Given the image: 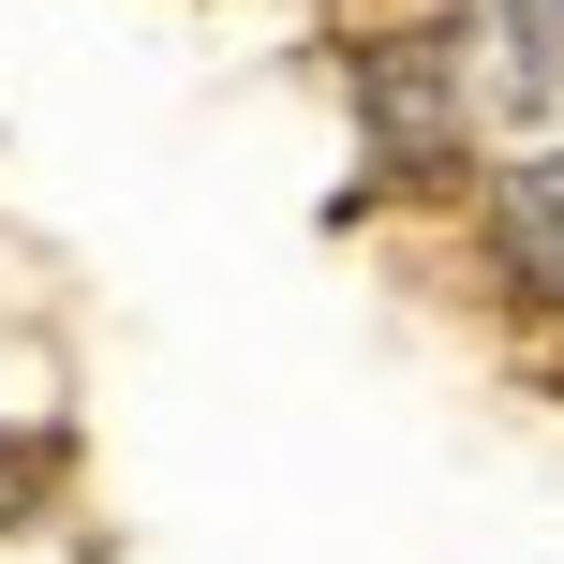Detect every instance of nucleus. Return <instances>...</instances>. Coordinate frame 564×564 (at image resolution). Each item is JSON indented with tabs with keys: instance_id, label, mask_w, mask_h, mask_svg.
<instances>
[{
	"instance_id": "f257e3e1",
	"label": "nucleus",
	"mask_w": 564,
	"mask_h": 564,
	"mask_svg": "<svg viewBox=\"0 0 564 564\" xmlns=\"http://www.w3.org/2000/svg\"><path fill=\"white\" fill-rule=\"evenodd\" d=\"M357 119H371V149L387 164H431V149L460 134V105H446V59L401 30V45H357Z\"/></svg>"
},
{
	"instance_id": "f03ea898",
	"label": "nucleus",
	"mask_w": 564,
	"mask_h": 564,
	"mask_svg": "<svg viewBox=\"0 0 564 564\" xmlns=\"http://www.w3.org/2000/svg\"><path fill=\"white\" fill-rule=\"evenodd\" d=\"M490 238H506V268L564 297V149H520L506 178H490Z\"/></svg>"
}]
</instances>
